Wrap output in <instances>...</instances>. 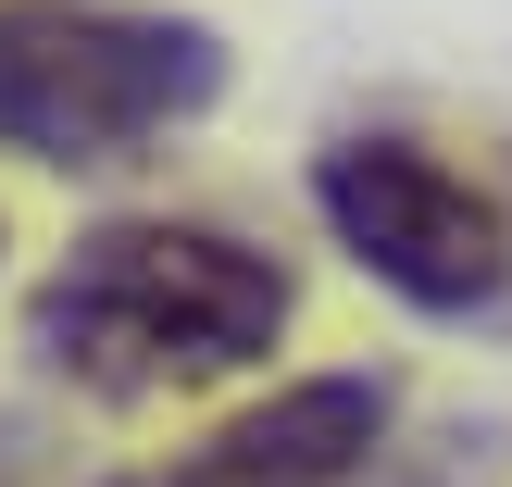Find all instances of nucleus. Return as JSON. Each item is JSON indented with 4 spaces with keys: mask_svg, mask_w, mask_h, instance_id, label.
Listing matches in <instances>:
<instances>
[{
    "mask_svg": "<svg viewBox=\"0 0 512 487\" xmlns=\"http://www.w3.org/2000/svg\"><path fill=\"white\" fill-rule=\"evenodd\" d=\"M300 288L275 250L225 238V225H175V213H125L88 225L25 300V350L88 400H188L250 375L288 338Z\"/></svg>",
    "mask_w": 512,
    "mask_h": 487,
    "instance_id": "obj_1",
    "label": "nucleus"
},
{
    "mask_svg": "<svg viewBox=\"0 0 512 487\" xmlns=\"http://www.w3.org/2000/svg\"><path fill=\"white\" fill-rule=\"evenodd\" d=\"M225 38L188 13H75V0H0V150L50 175L138 163L188 113H213Z\"/></svg>",
    "mask_w": 512,
    "mask_h": 487,
    "instance_id": "obj_2",
    "label": "nucleus"
},
{
    "mask_svg": "<svg viewBox=\"0 0 512 487\" xmlns=\"http://www.w3.org/2000/svg\"><path fill=\"white\" fill-rule=\"evenodd\" d=\"M313 213L338 225V250L400 288L413 313H488L512 288V225L463 163H438L425 138H338L313 163Z\"/></svg>",
    "mask_w": 512,
    "mask_h": 487,
    "instance_id": "obj_3",
    "label": "nucleus"
},
{
    "mask_svg": "<svg viewBox=\"0 0 512 487\" xmlns=\"http://www.w3.org/2000/svg\"><path fill=\"white\" fill-rule=\"evenodd\" d=\"M375 438H388V375H300L125 487H350L375 463Z\"/></svg>",
    "mask_w": 512,
    "mask_h": 487,
    "instance_id": "obj_4",
    "label": "nucleus"
}]
</instances>
